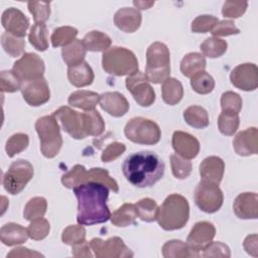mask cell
<instances>
[{
  "mask_svg": "<svg viewBox=\"0 0 258 258\" xmlns=\"http://www.w3.org/2000/svg\"><path fill=\"white\" fill-rule=\"evenodd\" d=\"M73 189L78 200V224L92 226L105 223L111 218V213L107 206L109 188L105 184L89 181Z\"/></svg>",
  "mask_w": 258,
  "mask_h": 258,
  "instance_id": "1",
  "label": "cell"
},
{
  "mask_svg": "<svg viewBox=\"0 0 258 258\" xmlns=\"http://www.w3.org/2000/svg\"><path fill=\"white\" fill-rule=\"evenodd\" d=\"M125 178L136 187L155 184L164 173V163L154 152L139 151L126 157L122 164Z\"/></svg>",
  "mask_w": 258,
  "mask_h": 258,
  "instance_id": "2",
  "label": "cell"
},
{
  "mask_svg": "<svg viewBox=\"0 0 258 258\" xmlns=\"http://www.w3.org/2000/svg\"><path fill=\"white\" fill-rule=\"evenodd\" d=\"M189 218V205L181 195L172 194L166 197L158 207V225L165 231L179 230L185 226Z\"/></svg>",
  "mask_w": 258,
  "mask_h": 258,
  "instance_id": "3",
  "label": "cell"
},
{
  "mask_svg": "<svg viewBox=\"0 0 258 258\" xmlns=\"http://www.w3.org/2000/svg\"><path fill=\"white\" fill-rule=\"evenodd\" d=\"M144 76L153 84H161L170 78V53L166 44L155 41L148 46Z\"/></svg>",
  "mask_w": 258,
  "mask_h": 258,
  "instance_id": "4",
  "label": "cell"
},
{
  "mask_svg": "<svg viewBox=\"0 0 258 258\" xmlns=\"http://www.w3.org/2000/svg\"><path fill=\"white\" fill-rule=\"evenodd\" d=\"M103 70L117 77L131 76L138 72V60L133 51L126 47L113 46L103 52Z\"/></svg>",
  "mask_w": 258,
  "mask_h": 258,
  "instance_id": "5",
  "label": "cell"
},
{
  "mask_svg": "<svg viewBox=\"0 0 258 258\" xmlns=\"http://www.w3.org/2000/svg\"><path fill=\"white\" fill-rule=\"evenodd\" d=\"M35 130L39 136L42 155L47 158L57 155L62 146V137L56 118L53 115L38 118L35 122Z\"/></svg>",
  "mask_w": 258,
  "mask_h": 258,
  "instance_id": "6",
  "label": "cell"
},
{
  "mask_svg": "<svg viewBox=\"0 0 258 258\" xmlns=\"http://www.w3.org/2000/svg\"><path fill=\"white\" fill-rule=\"evenodd\" d=\"M124 134L127 139L134 143L153 145L159 142L161 130L154 121L143 117H135L125 125Z\"/></svg>",
  "mask_w": 258,
  "mask_h": 258,
  "instance_id": "7",
  "label": "cell"
},
{
  "mask_svg": "<svg viewBox=\"0 0 258 258\" xmlns=\"http://www.w3.org/2000/svg\"><path fill=\"white\" fill-rule=\"evenodd\" d=\"M33 174L32 164L25 159H18L10 164L3 175L2 184L8 194L18 195L32 179Z\"/></svg>",
  "mask_w": 258,
  "mask_h": 258,
  "instance_id": "8",
  "label": "cell"
},
{
  "mask_svg": "<svg viewBox=\"0 0 258 258\" xmlns=\"http://www.w3.org/2000/svg\"><path fill=\"white\" fill-rule=\"evenodd\" d=\"M195 203L200 210L213 214L220 210L224 202V195L219 184L201 179L195 189Z\"/></svg>",
  "mask_w": 258,
  "mask_h": 258,
  "instance_id": "9",
  "label": "cell"
},
{
  "mask_svg": "<svg viewBox=\"0 0 258 258\" xmlns=\"http://www.w3.org/2000/svg\"><path fill=\"white\" fill-rule=\"evenodd\" d=\"M12 71L22 83H26L43 78L45 66L43 59L38 54L25 52L13 63Z\"/></svg>",
  "mask_w": 258,
  "mask_h": 258,
  "instance_id": "10",
  "label": "cell"
},
{
  "mask_svg": "<svg viewBox=\"0 0 258 258\" xmlns=\"http://www.w3.org/2000/svg\"><path fill=\"white\" fill-rule=\"evenodd\" d=\"M90 246L98 258H127L133 256V252L119 237H111L106 241L93 238L90 241Z\"/></svg>",
  "mask_w": 258,
  "mask_h": 258,
  "instance_id": "11",
  "label": "cell"
},
{
  "mask_svg": "<svg viewBox=\"0 0 258 258\" xmlns=\"http://www.w3.org/2000/svg\"><path fill=\"white\" fill-rule=\"evenodd\" d=\"M127 90L131 93L134 100L141 107H149L155 101V92L141 72L128 76L125 81Z\"/></svg>",
  "mask_w": 258,
  "mask_h": 258,
  "instance_id": "12",
  "label": "cell"
},
{
  "mask_svg": "<svg viewBox=\"0 0 258 258\" xmlns=\"http://www.w3.org/2000/svg\"><path fill=\"white\" fill-rule=\"evenodd\" d=\"M52 115L60 123L62 130L73 138L84 139L87 137L84 131L82 113H79L70 107L62 106L55 110Z\"/></svg>",
  "mask_w": 258,
  "mask_h": 258,
  "instance_id": "13",
  "label": "cell"
},
{
  "mask_svg": "<svg viewBox=\"0 0 258 258\" xmlns=\"http://www.w3.org/2000/svg\"><path fill=\"white\" fill-rule=\"evenodd\" d=\"M216 235L215 226L207 221L198 222L190 230L187 238L186 244L194 251L196 257L200 256V252L213 241Z\"/></svg>",
  "mask_w": 258,
  "mask_h": 258,
  "instance_id": "14",
  "label": "cell"
},
{
  "mask_svg": "<svg viewBox=\"0 0 258 258\" xmlns=\"http://www.w3.org/2000/svg\"><path fill=\"white\" fill-rule=\"evenodd\" d=\"M230 80L236 88L242 91H254L258 87V68L251 62L238 64L231 72Z\"/></svg>",
  "mask_w": 258,
  "mask_h": 258,
  "instance_id": "15",
  "label": "cell"
},
{
  "mask_svg": "<svg viewBox=\"0 0 258 258\" xmlns=\"http://www.w3.org/2000/svg\"><path fill=\"white\" fill-rule=\"evenodd\" d=\"M21 93L24 101L32 107L41 106L50 98V90L44 78L23 83Z\"/></svg>",
  "mask_w": 258,
  "mask_h": 258,
  "instance_id": "16",
  "label": "cell"
},
{
  "mask_svg": "<svg viewBox=\"0 0 258 258\" xmlns=\"http://www.w3.org/2000/svg\"><path fill=\"white\" fill-rule=\"evenodd\" d=\"M1 23L6 32L21 38H24L29 27V19L21 10L14 7L8 8L2 13Z\"/></svg>",
  "mask_w": 258,
  "mask_h": 258,
  "instance_id": "17",
  "label": "cell"
},
{
  "mask_svg": "<svg viewBox=\"0 0 258 258\" xmlns=\"http://www.w3.org/2000/svg\"><path fill=\"white\" fill-rule=\"evenodd\" d=\"M171 144L175 153L185 159L197 157L201 148L199 140L191 134L183 131L173 132Z\"/></svg>",
  "mask_w": 258,
  "mask_h": 258,
  "instance_id": "18",
  "label": "cell"
},
{
  "mask_svg": "<svg viewBox=\"0 0 258 258\" xmlns=\"http://www.w3.org/2000/svg\"><path fill=\"white\" fill-rule=\"evenodd\" d=\"M235 152L240 156H250L258 152V130L256 127H249L240 131L233 140Z\"/></svg>",
  "mask_w": 258,
  "mask_h": 258,
  "instance_id": "19",
  "label": "cell"
},
{
  "mask_svg": "<svg viewBox=\"0 0 258 258\" xmlns=\"http://www.w3.org/2000/svg\"><path fill=\"white\" fill-rule=\"evenodd\" d=\"M233 211L239 219H257L258 196L256 192H242L234 201Z\"/></svg>",
  "mask_w": 258,
  "mask_h": 258,
  "instance_id": "20",
  "label": "cell"
},
{
  "mask_svg": "<svg viewBox=\"0 0 258 258\" xmlns=\"http://www.w3.org/2000/svg\"><path fill=\"white\" fill-rule=\"evenodd\" d=\"M100 107L113 117H122L129 110L127 99L119 92H106L100 95Z\"/></svg>",
  "mask_w": 258,
  "mask_h": 258,
  "instance_id": "21",
  "label": "cell"
},
{
  "mask_svg": "<svg viewBox=\"0 0 258 258\" xmlns=\"http://www.w3.org/2000/svg\"><path fill=\"white\" fill-rule=\"evenodd\" d=\"M142 15L140 11L132 7H123L116 11L114 15L115 25L126 33L135 32L141 25Z\"/></svg>",
  "mask_w": 258,
  "mask_h": 258,
  "instance_id": "22",
  "label": "cell"
},
{
  "mask_svg": "<svg viewBox=\"0 0 258 258\" xmlns=\"http://www.w3.org/2000/svg\"><path fill=\"white\" fill-rule=\"evenodd\" d=\"M225 171V163L221 157L209 156L200 164L202 179L219 184L222 181Z\"/></svg>",
  "mask_w": 258,
  "mask_h": 258,
  "instance_id": "23",
  "label": "cell"
},
{
  "mask_svg": "<svg viewBox=\"0 0 258 258\" xmlns=\"http://www.w3.org/2000/svg\"><path fill=\"white\" fill-rule=\"evenodd\" d=\"M27 229L16 223H7L1 227L0 239L6 246L20 245L28 239Z\"/></svg>",
  "mask_w": 258,
  "mask_h": 258,
  "instance_id": "24",
  "label": "cell"
},
{
  "mask_svg": "<svg viewBox=\"0 0 258 258\" xmlns=\"http://www.w3.org/2000/svg\"><path fill=\"white\" fill-rule=\"evenodd\" d=\"M68 79L73 86L83 88L90 86L93 83L95 75L90 64L84 60L83 62L68 69Z\"/></svg>",
  "mask_w": 258,
  "mask_h": 258,
  "instance_id": "25",
  "label": "cell"
},
{
  "mask_svg": "<svg viewBox=\"0 0 258 258\" xmlns=\"http://www.w3.org/2000/svg\"><path fill=\"white\" fill-rule=\"evenodd\" d=\"M71 106L82 109L84 111L94 110L100 102V95L93 91L80 90L72 93L68 99Z\"/></svg>",
  "mask_w": 258,
  "mask_h": 258,
  "instance_id": "26",
  "label": "cell"
},
{
  "mask_svg": "<svg viewBox=\"0 0 258 258\" xmlns=\"http://www.w3.org/2000/svg\"><path fill=\"white\" fill-rule=\"evenodd\" d=\"M81 181H82V183L89 182V181H97V182L105 184L108 188H110L114 192L119 191V185H118L117 181L109 175L108 170H106L102 167H93L89 170H86V168H85V170L83 171V174H82Z\"/></svg>",
  "mask_w": 258,
  "mask_h": 258,
  "instance_id": "27",
  "label": "cell"
},
{
  "mask_svg": "<svg viewBox=\"0 0 258 258\" xmlns=\"http://www.w3.org/2000/svg\"><path fill=\"white\" fill-rule=\"evenodd\" d=\"M87 48L81 39H76L72 43L61 48V56L66 64L70 67L77 66L84 61Z\"/></svg>",
  "mask_w": 258,
  "mask_h": 258,
  "instance_id": "28",
  "label": "cell"
},
{
  "mask_svg": "<svg viewBox=\"0 0 258 258\" xmlns=\"http://www.w3.org/2000/svg\"><path fill=\"white\" fill-rule=\"evenodd\" d=\"M207 61L200 52H189L180 61V72L186 78H191L196 74L205 71Z\"/></svg>",
  "mask_w": 258,
  "mask_h": 258,
  "instance_id": "29",
  "label": "cell"
},
{
  "mask_svg": "<svg viewBox=\"0 0 258 258\" xmlns=\"http://www.w3.org/2000/svg\"><path fill=\"white\" fill-rule=\"evenodd\" d=\"M162 100L167 105L173 106L179 103L183 97V87L175 78H168L162 83Z\"/></svg>",
  "mask_w": 258,
  "mask_h": 258,
  "instance_id": "30",
  "label": "cell"
},
{
  "mask_svg": "<svg viewBox=\"0 0 258 258\" xmlns=\"http://www.w3.org/2000/svg\"><path fill=\"white\" fill-rule=\"evenodd\" d=\"M83 126L86 135L99 136L105 131V122L97 110L86 111L82 113Z\"/></svg>",
  "mask_w": 258,
  "mask_h": 258,
  "instance_id": "31",
  "label": "cell"
},
{
  "mask_svg": "<svg viewBox=\"0 0 258 258\" xmlns=\"http://www.w3.org/2000/svg\"><path fill=\"white\" fill-rule=\"evenodd\" d=\"M82 40L89 51H105L112 43L110 36L99 30L88 32Z\"/></svg>",
  "mask_w": 258,
  "mask_h": 258,
  "instance_id": "32",
  "label": "cell"
},
{
  "mask_svg": "<svg viewBox=\"0 0 258 258\" xmlns=\"http://www.w3.org/2000/svg\"><path fill=\"white\" fill-rule=\"evenodd\" d=\"M137 212L135 205L124 204L119 207L113 214H111V223L116 227H128L135 224Z\"/></svg>",
  "mask_w": 258,
  "mask_h": 258,
  "instance_id": "33",
  "label": "cell"
},
{
  "mask_svg": "<svg viewBox=\"0 0 258 258\" xmlns=\"http://www.w3.org/2000/svg\"><path fill=\"white\" fill-rule=\"evenodd\" d=\"M184 121L191 127L203 129L209 126V116L206 109L201 106L192 105L183 111Z\"/></svg>",
  "mask_w": 258,
  "mask_h": 258,
  "instance_id": "34",
  "label": "cell"
},
{
  "mask_svg": "<svg viewBox=\"0 0 258 258\" xmlns=\"http://www.w3.org/2000/svg\"><path fill=\"white\" fill-rule=\"evenodd\" d=\"M162 255L165 258L196 257L189 246L180 240H170L162 246Z\"/></svg>",
  "mask_w": 258,
  "mask_h": 258,
  "instance_id": "35",
  "label": "cell"
},
{
  "mask_svg": "<svg viewBox=\"0 0 258 258\" xmlns=\"http://www.w3.org/2000/svg\"><path fill=\"white\" fill-rule=\"evenodd\" d=\"M28 40L35 49L46 50L48 48V31L45 23H34L29 30Z\"/></svg>",
  "mask_w": 258,
  "mask_h": 258,
  "instance_id": "36",
  "label": "cell"
},
{
  "mask_svg": "<svg viewBox=\"0 0 258 258\" xmlns=\"http://www.w3.org/2000/svg\"><path fill=\"white\" fill-rule=\"evenodd\" d=\"M228 43L226 40L219 37H208L200 46L203 55L210 58H217L222 56L227 51Z\"/></svg>",
  "mask_w": 258,
  "mask_h": 258,
  "instance_id": "37",
  "label": "cell"
},
{
  "mask_svg": "<svg viewBox=\"0 0 258 258\" xmlns=\"http://www.w3.org/2000/svg\"><path fill=\"white\" fill-rule=\"evenodd\" d=\"M47 209V202L42 197H34L30 199L24 207L23 217L27 221H33L35 219L42 218Z\"/></svg>",
  "mask_w": 258,
  "mask_h": 258,
  "instance_id": "38",
  "label": "cell"
},
{
  "mask_svg": "<svg viewBox=\"0 0 258 258\" xmlns=\"http://www.w3.org/2000/svg\"><path fill=\"white\" fill-rule=\"evenodd\" d=\"M137 217H139L142 221L151 223L156 221L158 206L156 202L150 198H144L138 201L135 204Z\"/></svg>",
  "mask_w": 258,
  "mask_h": 258,
  "instance_id": "39",
  "label": "cell"
},
{
  "mask_svg": "<svg viewBox=\"0 0 258 258\" xmlns=\"http://www.w3.org/2000/svg\"><path fill=\"white\" fill-rule=\"evenodd\" d=\"M1 44L5 52L12 57L20 56L24 52V48H25L24 38L17 37L8 32L2 33Z\"/></svg>",
  "mask_w": 258,
  "mask_h": 258,
  "instance_id": "40",
  "label": "cell"
},
{
  "mask_svg": "<svg viewBox=\"0 0 258 258\" xmlns=\"http://www.w3.org/2000/svg\"><path fill=\"white\" fill-rule=\"evenodd\" d=\"M78 35V29L73 26H60L53 30L50 40L53 47L66 46L76 40Z\"/></svg>",
  "mask_w": 258,
  "mask_h": 258,
  "instance_id": "41",
  "label": "cell"
},
{
  "mask_svg": "<svg viewBox=\"0 0 258 258\" xmlns=\"http://www.w3.org/2000/svg\"><path fill=\"white\" fill-rule=\"evenodd\" d=\"M190 86L196 93L207 95L214 90L215 80L210 74L203 71L190 78Z\"/></svg>",
  "mask_w": 258,
  "mask_h": 258,
  "instance_id": "42",
  "label": "cell"
},
{
  "mask_svg": "<svg viewBox=\"0 0 258 258\" xmlns=\"http://www.w3.org/2000/svg\"><path fill=\"white\" fill-rule=\"evenodd\" d=\"M240 124L239 114L222 112L218 118V128L224 135L231 136L237 131Z\"/></svg>",
  "mask_w": 258,
  "mask_h": 258,
  "instance_id": "43",
  "label": "cell"
},
{
  "mask_svg": "<svg viewBox=\"0 0 258 258\" xmlns=\"http://www.w3.org/2000/svg\"><path fill=\"white\" fill-rule=\"evenodd\" d=\"M29 144V137L25 133H15L8 138L5 145L6 153L9 157H14L16 154L22 152Z\"/></svg>",
  "mask_w": 258,
  "mask_h": 258,
  "instance_id": "44",
  "label": "cell"
},
{
  "mask_svg": "<svg viewBox=\"0 0 258 258\" xmlns=\"http://www.w3.org/2000/svg\"><path fill=\"white\" fill-rule=\"evenodd\" d=\"M170 166L174 177L178 179H184L191 173V163L188 159H185L176 153L170 155Z\"/></svg>",
  "mask_w": 258,
  "mask_h": 258,
  "instance_id": "45",
  "label": "cell"
},
{
  "mask_svg": "<svg viewBox=\"0 0 258 258\" xmlns=\"http://www.w3.org/2000/svg\"><path fill=\"white\" fill-rule=\"evenodd\" d=\"M23 83L16 76V74L10 71H2L0 74V89L4 93H14L22 89Z\"/></svg>",
  "mask_w": 258,
  "mask_h": 258,
  "instance_id": "46",
  "label": "cell"
},
{
  "mask_svg": "<svg viewBox=\"0 0 258 258\" xmlns=\"http://www.w3.org/2000/svg\"><path fill=\"white\" fill-rule=\"evenodd\" d=\"M86 240V230L83 225H70L61 234V241L67 245H76Z\"/></svg>",
  "mask_w": 258,
  "mask_h": 258,
  "instance_id": "47",
  "label": "cell"
},
{
  "mask_svg": "<svg viewBox=\"0 0 258 258\" xmlns=\"http://www.w3.org/2000/svg\"><path fill=\"white\" fill-rule=\"evenodd\" d=\"M50 231L49 222L46 219L39 218L33 221H30L29 226L27 227V233L29 238L35 241L43 240L47 237Z\"/></svg>",
  "mask_w": 258,
  "mask_h": 258,
  "instance_id": "48",
  "label": "cell"
},
{
  "mask_svg": "<svg viewBox=\"0 0 258 258\" xmlns=\"http://www.w3.org/2000/svg\"><path fill=\"white\" fill-rule=\"evenodd\" d=\"M221 108L222 112L239 114L242 109V99L240 95L232 91L223 93L221 97Z\"/></svg>",
  "mask_w": 258,
  "mask_h": 258,
  "instance_id": "49",
  "label": "cell"
},
{
  "mask_svg": "<svg viewBox=\"0 0 258 258\" xmlns=\"http://www.w3.org/2000/svg\"><path fill=\"white\" fill-rule=\"evenodd\" d=\"M27 7L35 23H44L49 18L50 2L31 1L27 3Z\"/></svg>",
  "mask_w": 258,
  "mask_h": 258,
  "instance_id": "50",
  "label": "cell"
},
{
  "mask_svg": "<svg viewBox=\"0 0 258 258\" xmlns=\"http://www.w3.org/2000/svg\"><path fill=\"white\" fill-rule=\"evenodd\" d=\"M219 19L216 16L205 14L196 17L191 22V31L194 33H206L212 31L217 25Z\"/></svg>",
  "mask_w": 258,
  "mask_h": 258,
  "instance_id": "51",
  "label": "cell"
},
{
  "mask_svg": "<svg viewBox=\"0 0 258 258\" xmlns=\"http://www.w3.org/2000/svg\"><path fill=\"white\" fill-rule=\"evenodd\" d=\"M248 7L247 1H226L222 8V14L228 18L241 17Z\"/></svg>",
  "mask_w": 258,
  "mask_h": 258,
  "instance_id": "52",
  "label": "cell"
},
{
  "mask_svg": "<svg viewBox=\"0 0 258 258\" xmlns=\"http://www.w3.org/2000/svg\"><path fill=\"white\" fill-rule=\"evenodd\" d=\"M203 257H223V258H229L231 256V251L230 248L220 242V241H216V242H211L209 243L203 250Z\"/></svg>",
  "mask_w": 258,
  "mask_h": 258,
  "instance_id": "53",
  "label": "cell"
},
{
  "mask_svg": "<svg viewBox=\"0 0 258 258\" xmlns=\"http://www.w3.org/2000/svg\"><path fill=\"white\" fill-rule=\"evenodd\" d=\"M85 170V166L76 164L71 170L61 175V183L68 188H74L82 183V173Z\"/></svg>",
  "mask_w": 258,
  "mask_h": 258,
  "instance_id": "54",
  "label": "cell"
},
{
  "mask_svg": "<svg viewBox=\"0 0 258 258\" xmlns=\"http://www.w3.org/2000/svg\"><path fill=\"white\" fill-rule=\"evenodd\" d=\"M240 29L235 25L232 20H222L217 23V25L213 28L212 34L214 37L219 36H228L233 34H239Z\"/></svg>",
  "mask_w": 258,
  "mask_h": 258,
  "instance_id": "55",
  "label": "cell"
},
{
  "mask_svg": "<svg viewBox=\"0 0 258 258\" xmlns=\"http://www.w3.org/2000/svg\"><path fill=\"white\" fill-rule=\"evenodd\" d=\"M126 150L125 144L121 142H113L110 143L103 151L101 155V159L103 162H111L122 155Z\"/></svg>",
  "mask_w": 258,
  "mask_h": 258,
  "instance_id": "56",
  "label": "cell"
},
{
  "mask_svg": "<svg viewBox=\"0 0 258 258\" xmlns=\"http://www.w3.org/2000/svg\"><path fill=\"white\" fill-rule=\"evenodd\" d=\"M243 247L245 251L251 256L258 257V237L256 234L249 235L245 238Z\"/></svg>",
  "mask_w": 258,
  "mask_h": 258,
  "instance_id": "57",
  "label": "cell"
},
{
  "mask_svg": "<svg viewBox=\"0 0 258 258\" xmlns=\"http://www.w3.org/2000/svg\"><path fill=\"white\" fill-rule=\"evenodd\" d=\"M91 251L92 249L90 246V242H87L86 240L82 243L72 246V254L75 257H93Z\"/></svg>",
  "mask_w": 258,
  "mask_h": 258,
  "instance_id": "58",
  "label": "cell"
},
{
  "mask_svg": "<svg viewBox=\"0 0 258 258\" xmlns=\"http://www.w3.org/2000/svg\"><path fill=\"white\" fill-rule=\"evenodd\" d=\"M10 257H43L42 254L34 250H30L25 247H17L12 249L8 254L7 258Z\"/></svg>",
  "mask_w": 258,
  "mask_h": 258,
  "instance_id": "59",
  "label": "cell"
},
{
  "mask_svg": "<svg viewBox=\"0 0 258 258\" xmlns=\"http://www.w3.org/2000/svg\"><path fill=\"white\" fill-rule=\"evenodd\" d=\"M133 5L136 7V9H148L152 5H154V1H133Z\"/></svg>",
  "mask_w": 258,
  "mask_h": 258,
  "instance_id": "60",
  "label": "cell"
}]
</instances>
